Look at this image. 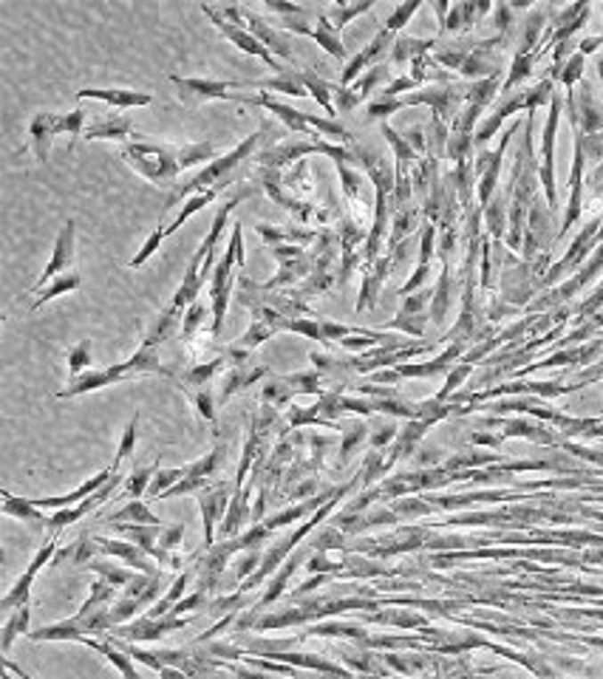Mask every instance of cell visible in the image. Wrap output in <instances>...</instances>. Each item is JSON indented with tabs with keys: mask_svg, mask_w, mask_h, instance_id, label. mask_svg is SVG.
<instances>
[{
	"mask_svg": "<svg viewBox=\"0 0 603 679\" xmlns=\"http://www.w3.org/2000/svg\"><path fill=\"white\" fill-rule=\"evenodd\" d=\"M182 320H184V315L182 312H176L173 306L167 303L165 309H159V315H156V320L151 323V329L142 334V343L139 346H145V348H159L165 343V340H170L173 334H176V329L182 326Z\"/></svg>",
	"mask_w": 603,
	"mask_h": 679,
	"instance_id": "cb8c5ba5",
	"label": "cell"
},
{
	"mask_svg": "<svg viewBox=\"0 0 603 679\" xmlns=\"http://www.w3.org/2000/svg\"><path fill=\"white\" fill-rule=\"evenodd\" d=\"M287 331H295V334L306 337V340H317V343H323L321 317H295V320H287Z\"/></svg>",
	"mask_w": 603,
	"mask_h": 679,
	"instance_id": "f907efd6",
	"label": "cell"
},
{
	"mask_svg": "<svg viewBox=\"0 0 603 679\" xmlns=\"http://www.w3.org/2000/svg\"><path fill=\"white\" fill-rule=\"evenodd\" d=\"M300 79H304V86H306L312 100L326 110V117L335 119V113H338V108H335V88H338V83H329V79L317 77L314 71H300Z\"/></svg>",
	"mask_w": 603,
	"mask_h": 679,
	"instance_id": "f1b7e54d",
	"label": "cell"
},
{
	"mask_svg": "<svg viewBox=\"0 0 603 679\" xmlns=\"http://www.w3.org/2000/svg\"><path fill=\"white\" fill-rule=\"evenodd\" d=\"M79 645H88V649H94L97 654H102V657L110 662V666H114V668L122 674V679H142V676H139V671H136V659L125 654L114 640H108V637H102V640L86 637Z\"/></svg>",
	"mask_w": 603,
	"mask_h": 679,
	"instance_id": "d4e9b609",
	"label": "cell"
},
{
	"mask_svg": "<svg viewBox=\"0 0 603 679\" xmlns=\"http://www.w3.org/2000/svg\"><path fill=\"white\" fill-rule=\"evenodd\" d=\"M555 122H558V105H555L552 117L547 122V134H544V187H547L550 204H555V187H552V136H555Z\"/></svg>",
	"mask_w": 603,
	"mask_h": 679,
	"instance_id": "ee69618b",
	"label": "cell"
},
{
	"mask_svg": "<svg viewBox=\"0 0 603 679\" xmlns=\"http://www.w3.org/2000/svg\"><path fill=\"white\" fill-rule=\"evenodd\" d=\"M317 495V479L314 476H306L300 484H295V487L287 493V498L289 501H295V498H314Z\"/></svg>",
	"mask_w": 603,
	"mask_h": 679,
	"instance_id": "6f0895ef",
	"label": "cell"
},
{
	"mask_svg": "<svg viewBox=\"0 0 603 679\" xmlns=\"http://www.w3.org/2000/svg\"><path fill=\"white\" fill-rule=\"evenodd\" d=\"M403 105H405L403 100H388V96H379V100L369 102L366 117H369V122H383V125H386V119L391 117V113L400 110Z\"/></svg>",
	"mask_w": 603,
	"mask_h": 679,
	"instance_id": "816d5d0a",
	"label": "cell"
},
{
	"mask_svg": "<svg viewBox=\"0 0 603 679\" xmlns=\"http://www.w3.org/2000/svg\"><path fill=\"white\" fill-rule=\"evenodd\" d=\"M218 9H221V14H224V18H230L232 23H244V26L252 31V35H256V37L269 48V52H273V54L283 62V66L295 60L292 43H289L287 37H283L275 26H269L264 18H258L256 12H249V9L241 6V4H224V6H218Z\"/></svg>",
	"mask_w": 603,
	"mask_h": 679,
	"instance_id": "ba28073f",
	"label": "cell"
},
{
	"mask_svg": "<svg viewBox=\"0 0 603 679\" xmlns=\"http://www.w3.org/2000/svg\"><path fill=\"white\" fill-rule=\"evenodd\" d=\"M184 476H187V467H184V464H182V467H170V470H159V473L153 476V481H151V487H148V495H145V498L162 501V495H165L167 490L176 487V484H179Z\"/></svg>",
	"mask_w": 603,
	"mask_h": 679,
	"instance_id": "ab89813d",
	"label": "cell"
},
{
	"mask_svg": "<svg viewBox=\"0 0 603 679\" xmlns=\"http://www.w3.org/2000/svg\"><path fill=\"white\" fill-rule=\"evenodd\" d=\"M4 515H9V519H18L29 527H35L37 532L49 529V515H45L43 510L35 507V501L31 498H18L4 490Z\"/></svg>",
	"mask_w": 603,
	"mask_h": 679,
	"instance_id": "484cf974",
	"label": "cell"
},
{
	"mask_svg": "<svg viewBox=\"0 0 603 679\" xmlns=\"http://www.w3.org/2000/svg\"><path fill=\"white\" fill-rule=\"evenodd\" d=\"M86 134V110L74 108L71 113H60V136H71L69 142V153L74 151L77 139H83Z\"/></svg>",
	"mask_w": 603,
	"mask_h": 679,
	"instance_id": "7bdbcfd3",
	"label": "cell"
},
{
	"mask_svg": "<svg viewBox=\"0 0 603 679\" xmlns=\"http://www.w3.org/2000/svg\"><path fill=\"white\" fill-rule=\"evenodd\" d=\"M4 668H6V671H12L14 676H20V679H35L29 671H23V666H18V662H12L9 657H4Z\"/></svg>",
	"mask_w": 603,
	"mask_h": 679,
	"instance_id": "6125c7cd",
	"label": "cell"
},
{
	"mask_svg": "<svg viewBox=\"0 0 603 679\" xmlns=\"http://www.w3.org/2000/svg\"><path fill=\"white\" fill-rule=\"evenodd\" d=\"M273 134V125L269 122H264L261 125V131H256V134H249L244 142H238L235 148L230 151V153H224V156H216L210 165H204L193 179L190 182H184V184H176L170 190V199H167V209L170 207H179V204H184L190 196H196V192H204V190H213V187H218V184H232L230 179H232V173L241 168V161H247V159H256V151L261 148V144L266 142V136Z\"/></svg>",
	"mask_w": 603,
	"mask_h": 679,
	"instance_id": "6da1fadb",
	"label": "cell"
},
{
	"mask_svg": "<svg viewBox=\"0 0 603 679\" xmlns=\"http://www.w3.org/2000/svg\"><path fill=\"white\" fill-rule=\"evenodd\" d=\"M156 473H159V464H148V467H142V470H134L131 476H125V484H122V490H119V498L136 501V498H142V495H148V487H151V481H153Z\"/></svg>",
	"mask_w": 603,
	"mask_h": 679,
	"instance_id": "d590c367",
	"label": "cell"
},
{
	"mask_svg": "<svg viewBox=\"0 0 603 679\" xmlns=\"http://www.w3.org/2000/svg\"><path fill=\"white\" fill-rule=\"evenodd\" d=\"M134 136L136 134H134L131 117H108L100 122H91L83 134V139H88V142H125V144H128Z\"/></svg>",
	"mask_w": 603,
	"mask_h": 679,
	"instance_id": "44dd1931",
	"label": "cell"
},
{
	"mask_svg": "<svg viewBox=\"0 0 603 679\" xmlns=\"http://www.w3.org/2000/svg\"><path fill=\"white\" fill-rule=\"evenodd\" d=\"M369 439V428H366V419H354L340 436V453H338V470L352 462V456L357 453V447H363V442Z\"/></svg>",
	"mask_w": 603,
	"mask_h": 679,
	"instance_id": "836d02e7",
	"label": "cell"
},
{
	"mask_svg": "<svg viewBox=\"0 0 603 679\" xmlns=\"http://www.w3.org/2000/svg\"><path fill=\"white\" fill-rule=\"evenodd\" d=\"M230 671H232L235 679H273L264 671H249V668H241V666H230Z\"/></svg>",
	"mask_w": 603,
	"mask_h": 679,
	"instance_id": "91938a15",
	"label": "cell"
},
{
	"mask_svg": "<svg viewBox=\"0 0 603 679\" xmlns=\"http://www.w3.org/2000/svg\"><path fill=\"white\" fill-rule=\"evenodd\" d=\"M261 563H264V549H247V552H241V558L235 560V569H232L238 584H244L247 577L256 575L261 569Z\"/></svg>",
	"mask_w": 603,
	"mask_h": 679,
	"instance_id": "7dc6e473",
	"label": "cell"
},
{
	"mask_svg": "<svg viewBox=\"0 0 603 679\" xmlns=\"http://www.w3.org/2000/svg\"><path fill=\"white\" fill-rule=\"evenodd\" d=\"M187 397L193 399V405H196L199 416H201V419H208V422L216 428V422H218V413H216L218 397L213 394V388H210V385H208V388H199V391H190Z\"/></svg>",
	"mask_w": 603,
	"mask_h": 679,
	"instance_id": "f6af8a7d",
	"label": "cell"
},
{
	"mask_svg": "<svg viewBox=\"0 0 603 679\" xmlns=\"http://www.w3.org/2000/svg\"><path fill=\"white\" fill-rule=\"evenodd\" d=\"M371 6H374L371 0H360V4H343V0H340V4H331L329 9H323V14H326V20L331 23V29H335L338 35H340V29H346L348 23L357 18V14L369 12Z\"/></svg>",
	"mask_w": 603,
	"mask_h": 679,
	"instance_id": "e575fe53",
	"label": "cell"
},
{
	"mask_svg": "<svg viewBox=\"0 0 603 679\" xmlns=\"http://www.w3.org/2000/svg\"><path fill=\"white\" fill-rule=\"evenodd\" d=\"M88 569H94V572H97V577L108 580V584L117 586V589H125V586H128L131 580L136 577V572L122 569V566H117L114 560H108V558H94V560L88 563Z\"/></svg>",
	"mask_w": 603,
	"mask_h": 679,
	"instance_id": "8d00e7d4",
	"label": "cell"
},
{
	"mask_svg": "<svg viewBox=\"0 0 603 679\" xmlns=\"http://www.w3.org/2000/svg\"><path fill=\"white\" fill-rule=\"evenodd\" d=\"M4 679H20V676H14L12 671H6V674H4Z\"/></svg>",
	"mask_w": 603,
	"mask_h": 679,
	"instance_id": "e7e4bbea",
	"label": "cell"
},
{
	"mask_svg": "<svg viewBox=\"0 0 603 679\" xmlns=\"http://www.w3.org/2000/svg\"><path fill=\"white\" fill-rule=\"evenodd\" d=\"M230 484H216V487L199 493V512H201V524H204V544L199 549L201 552H210L216 546V536H218V527L224 521V515L230 510V501H232Z\"/></svg>",
	"mask_w": 603,
	"mask_h": 679,
	"instance_id": "8fae6325",
	"label": "cell"
},
{
	"mask_svg": "<svg viewBox=\"0 0 603 679\" xmlns=\"http://www.w3.org/2000/svg\"><path fill=\"white\" fill-rule=\"evenodd\" d=\"M60 136V113H35L29 122V151L35 153L40 165L49 161L52 142Z\"/></svg>",
	"mask_w": 603,
	"mask_h": 679,
	"instance_id": "ac0fdd59",
	"label": "cell"
},
{
	"mask_svg": "<svg viewBox=\"0 0 603 679\" xmlns=\"http://www.w3.org/2000/svg\"><path fill=\"white\" fill-rule=\"evenodd\" d=\"M74 258H77V224L69 218L66 224L60 226V233L54 238V247H52V258L49 264H45L43 274L37 278V283L29 289V295H40L45 286H49L54 278H60V274H66L74 269Z\"/></svg>",
	"mask_w": 603,
	"mask_h": 679,
	"instance_id": "9c48e42d",
	"label": "cell"
},
{
	"mask_svg": "<svg viewBox=\"0 0 603 679\" xmlns=\"http://www.w3.org/2000/svg\"><path fill=\"white\" fill-rule=\"evenodd\" d=\"M264 6H266L269 12H273V14H281V20H287V18H297V14H304V12H306V6L283 4V0H266Z\"/></svg>",
	"mask_w": 603,
	"mask_h": 679,
	"instance_id": "db71d44e",
	"label": "cell"
},
{
	"mask_svg": "<svg viewBox=\"0 0 603 679\" xmlns=\"http://www.w3.org/2000/svg\"><path fill=\"white\" fill-rule=\"evenodd\" d=\"M295 391L289 388V382L283 377H269V382L261 388V402L273 408H292Z\"/></svg>",
	"mask_w": 603,
	"mask_h": 679,
	"instance_id": "74e56055",
	"label": "cell"
},
{
	"mask_svg": "<svg viewBox=\"0 0 603 679\" xmlns=\"http://www.w3.org/2000/svg\"><path fill=\"white\" fill-rule=\"evenodd\" d=\"M29 618H31V606H20L4 618V626H0V651H4V657L12 651L14 640L29 634Z\"/></svg>",
	"mask_w": 603,
	"mask_h": 679,
	"instance_id": "f546056e",
	"label": "cell"
},
{
	"mask_svg": "<svg viewBox=\"0 0 603 679\" xmlns=\"http://www.w3.org/2000/svg\"><path fill=\"white\" fill-rule=\"evenodd\" d=\"M306 637H346V640H357L360 645H369L366 632H363V628L354 626V623H314L297 640H306Z\"/></svg>",
	"mask_w": 603,
	"mask_h": 679,
	"instance_id": "d6a6232c",
	"label": "cell"
},
{
	"mask_svg": "<svg viewBox=\"0 0 603 679\" xmlns=\"http://www.w3.org/2000/svg\"><path fill=\"white\" fill-rule=\"evenodd\" d=\"M119 470H114V467H105L102 473H97V476H91L88 481H83L79 484L77 490H71V493H66V495H54V498H31L35 501V507L37 510H43V512H57V510H69V507H77V504H83V501L88 498V495H94L97 490H102L105 484L114 479Z\"/></svg>",
	"mask_w": 603,
	"mask_h": 679,
	"instance_id": "e0dca14e",
	"label": "cell"
},
{
	"mask_svg": "<svg viewBox=\"0 0 603 679\" xmlns=\"http://www.w3.org/2000/svg\"><path fill=\"white\" fill-rule=\"evenodd\" d=\"M258 235L264 238V244L269 250L275 247H306L312 241H317V230H297V226H269L258 224Z\"/></svg>",
	"mask_w": 603,
	"mask_h": 679,
	"instance_id": "603a6c76",
	"label": "cell"
},
{
	"mask_svg": "<svg viewBox=\"0 0 603 679\" xmlns=\"http://www.w3.org/2000/svg\"><path fill=\"white\" fill-rule=\"evenodd\" d=\"M94 544H97V552L100 555L119 558L128 566H134V572H139V575H148V577H162L165 575L162 569H159V563L148 552H142V549L136 544H131V541H122V538H94Z\"/></svg>",
	"mask_w": 603,
	"mask_h": 679,
	"instance_id": "9a60e30c",
	"label": "cell"
},
{
	"mask_svg": "<svg viewBox=\"0 0 603 679\" xmlns=\"http://www.w3.org/2000/svg\"><path fill=\"white\" fill-rule=\"evenodd\" d=\"M269 374L266 365H232L224 380H221V388H218V402H227L232 399L238 391H244L247 385H256L258 380H264Z\"/></svg>",
	"mask_w": 603,
	"mask_h": 679,
	"instance_id": "7402d4cb",
	"label": "cell"
},
{
	"mask_svg": "<svg viewBox=\"0 0 603 679\" xmlns=\"http://www.w3.org/2000/svg\"><path fill=\"white\" fill-rule=\"evenodd\" d=\"M136 439H139V416H134L131 422H128V428H125V433H122L119 447H117V456H114V464H110L114 470H119V464L136 450Z\"/></svg>",
	"mask_w": 603,
	"mask_h": 679,
	"instance_id": "681fc988",
	"label": "cell"
},
{
	"mask_svg": "<svg viewBox=\"0 0 603 679\" xmlns=\"http://www.w3.org/2000/svg\"><path fill=\"white\" fill-rule=\"evenodd\" d=\"M108 524H145V527H162V521H159V515H153V510H151L142 498L125 501L122 510H117L114 515H108Z\"/></svg>",
	"mask_w": 603,
	"mask_h": 679,
	"instance_id": "1f68e13d",
	"label": "cell"
},
{
	"mask_svg": "<svg viewBox=\"0 0 603 679\" xmlns=\"http://www.w3.org/2000/svg\"><path fill=\"white\" fill-rule=\"evenodd\" d=\"M122 159L136 176L156 187H176L182 173V148L165 142H153L145 134H136L128 144H122Z\"/></svg>",
	"mask_w": 603,
	"mask_h": 679,
	"instance_id": "7a4b0ae2",
	"label": "cell"
},
{
	"mask_svg": "<svg viewBox=\"0 0 603 679\" xmlns=\"http://www.w3.org/2000/svg\"><path fill=\"white\" fill-rule=\"evenodd\" d=\"M366 272H363V283H360V295H357V315L360 312H369L377 306V298L379 292H383V283L388 278V269H391V258H377L374 264H366L363 266Z\"/></svg>",
	"mask_w": 603,
	"mask_h": 679,
	"instance_id": "d6986e66",
	"label": "cell"
},
{
	"mask_svg": "<svg viewBox=\"0 0 603 679\" xmlns=\"http://www.w3.org/2000/svg\"><path fill=\"white\" fill-rule=\"evenodd\" d=\"M79 283H83V278H79V272H66V274H60V278H54L49 286L43 289L40 295H35V303H31V309L29 312H40L45 303H52V300H57V298H62V295H71V292H77L79 289Z\"/></svg>",
	"mask_w": 603,
	"mask_h": 679,
	"instance_id": "4dcf8cb0",
	"label": "cell"
},
{
	"mask_svg": "<svg viewBox=\"0 0 603 679\" xmlns=\"http://www.w3.org/2000/svg\"><path fill=\"white\" fill-rule=\"evenodd\" d=\"M420 6L417 4H405V6H400V9H394V14L386 20V29L388 31H400L408 20H411V14H414Z\"/></svg>",
	"mask_w": 603,
	"mask_h": 679,
	"instance_id": "11a10c76",
	"label": "cell"
},
{
	"mask_svg": "<svg viewBox=\"0 0 603 679\" xmlns=\"http://www.w3.org/2000/svg\"><path fill=\"white\" fill-rule=\"evenodd\" d=\"M201 12L208 14L210 23L221 31V37H227L232 45L241 48V52H247V54H252V57L264 60L266 66L273 69V71H278V74L287 71V66H283V62H281L273 52H269V48H266V45H264L256 35H252V31H249L244 23H232L230 18H224V14H221V9H218V6H210V4H204V6H201Z\"/></svg>",
	"mask_w": 603,
	"mask_h": 679,
	"instance_id": "52a82bcc",
	"label": "cell"
},
{
	"mask_svg": "<svg viewBox=\"0 0 603 679\" xmlns=\"http://www.w3.org/2000/svg\"><path fill=\"white\" fill-rule=\"evenodd\" d=\"M388 52H394V31L383 29V31H377L369 45H363V52H357L352 60L346 62V69L340 74V86L348 88L352 83H357L363 74L371 71L374 66H379V60H383Z\"/></svg>",
	"mask_w": 603,
	"mask_h": 679,
	"instance_id": "5bb4252c",
	"label": "cell"
},
{
	"mask_svg": "<svg viewBox=\"0 0 603 679\" xmlns=\"http://www.w3.org/2000/svg\"><path fill=\"white\" fill-rule=\"evenodd\" d=\"M224 365H230L227 354H221V357H213V360H208V363H193V365L187 368V374L182 377V385H179V388H182L184 394L199 391V388H208L210 380H213Z\"/></svg>",
	"mask_w": 603,
	"mask_h": 679,
	"instance_id": "83f0119b",
	"label": "cell"
},
{
	"mask_svg": "<svg viewBox=\"0 0 603 679\" xmlns=\"http://www.w3.org/2000/svg\"><path fill=\"white\" fill-rule=\"evenodd\" d=\"M281 31H295V35L312 37L329 57H335V60H346V62L352 60V57H348V52H346V45H343L340 35H338L335 29H331V23L326 20V14L317 12V9H309V6H306V12L297 14V18L281 20Z\"/></svg>",
	"mask_w": 603,
	"mask_h": 679,
	"instance_id": "8992f818",
	"label": "cell"
},
{
	"mask_svg": "<svg viewBox=\"0 0 603 679\" xmlns=\"http://www.w3.org/2000/svg\"><path fill=\"white\" fill-rule=\"evenodd\" d=\"M273 252V258L278 264H287V261H295V258H304L306 255V250L304 247H275V250H269Z\"/></svg>",
	"mask_w": 603,
	"mask_h": 679,
	"instance_id": "680465c9",
	"label": "cell"
},
{
	"mask_svg": "<svg viewBox=\"0 0 603 679\" xmlns=\"http://www.w3.org/2000/svg\"><path fill=\"white\" fill-rule=\"evenodd\" d=\"M247 264V255H244V230L241 224H232V238H230V247L227 252L218 258V264L210 274V317H213V326H210V337L218 340L221 329H224V320H227V309H230V295H232V286L238 283V269H244Z\"/></svg>",
	"mask_w": 603,
	"mask_h": 679,
	"instance_id": "277c9868",
	"label": "cell"
},
{
	"mask_svg": "<svg viewBox=\"0 0 603 679\" xmlns=\"http://www.w3.org/2000/svg\"><path fill=\"white\" fill-rule=\"evenodd\" d=\"M184 532H187V527L182 521L165 524L162 532H159V544H162V549H167V552H176V549L182 546V541H184Z\"/></svg>",
	"mask_w": 603,
	"mask_h": 679,
	"instance_id": "f5cc1de1",
	"label": "cell"
},
{
	"mask_svg": "<svg viewBox=\"0 0 603 679\" xmlns=\"http://www.w3.org/2000/svg\"><path fill=\"white\" fill-rule=\"evenodd\" d=\"M247 603H249V594L238 589L235 594H221V597H216V601H210L208 614H213V618H227V614H241Z\"/></svg>",
	"mask_w": 603,
	"mask_h": 679,
	"instance_id": "60d3db41",
	"label": "cell"
},
{
	"mask_svg": "<svg viewBox=\"0 0 603 679\" xmlns=\"http://www.w3.org/2000/svg\"><path fill=\"white\" fill-rule=\"evenodd\" d=\"M396 428L394 425H379L371 436H369V445H371V450H379V447H386L388 442H396Z\"/></svg>",
	"mask_w": 603,
	"mask_h": 679,
	"instance_id": "9f6ffc18",
	"label": "cell"
},
{
	"mask_svg": "<svg viewBox=\"0 0 603 679\" xmlns=\"http://www.w3.org/2000/svg\"><path fill=\"white\" fill-rule=\"evenodd\" d=\"M190 618H176V614H167V618H151V614H142V618L131 620L128 626H119L110 632V637L128 640V642H153L162 640L173 632H182L187 628Z\"/></svg>",
	"mask_w": 603,
	"mask_h": 679,
	"instance_id": "7c38bea8",
	"label": "cell"
},
{
	"mask_svg": "<svg viewBox=\"0 0 603 679\" xmlns=\"http://www.w3.org/2000/svg\"><path fill=\"white\" fill-rule=\"evenodd\" d=\"M77 100H97L110 108H145L153 102L148 91H131V88H83L77 91Z\"/></svg>",
	"mask_w": 603,
	"mask_h": 679,
	"instance_id": "ffe728a7",
	"label": "cell"
},
{
	"mask_svg": "<svg viewBox=\"0 0 603 679\" xmlns=\"http://www.w3.org/2000/svg\"><path fill=\"white\" fill-rule=\"evenodd\" d=\"M247 88H261V91H273V94H287V96H309L304 79H300V71L287 69L278 77H269V79H247Z\"/></svg>",
	"mask_w": 603,
	"mask_h": 679,
	"instance_id": "4316f807",
	"label": "cell"
},
{
	"mask_svg": "<svg viewBox=\"0 0 603 679\" xmlns=\"http://www.w3.org/2000/svg\"><path fill=\"white\" fill-rule=\"evenodd\" d=\"M431 45L428 40H414V37H400L394 43V52H391V60L396 62V66H403V62H408V60H414V57H420L425 48Z\"/></svg>",
	"mask_w": 603,
	"mask_h": 679,
	"instance_id": "c3c4849f",
	"label": "cell"
},
{
	"mask_svg": "<svg viewBox=\"0 0 603 679\" xmlns=\"http://www.w3.org/2000/svg\"><path fill=\"white\" fill-rule=\"evenodd\" d=\"M581 66H583V57H573V60H569V69L564 71V83H573V79L581 74Z\"/></svg>",
	"mask_w": 603,
	"mask_h": 679,
	"instance_id": "94428289",
	"label": "cell"
},
{
	"mask_svg": "<svg viewBox=\"0 0 603 679\" xmlns=\"http://www.w3.org/2000/svg\"><path fill=\"white\" fill-rule=\"evenodd\" d=\"M69 377L77 380L83 377L86 371H91V343L88 340H79V343L69 351Z\"/></svg>",
	"mask_w": 603,
	"mask_h": 679,
	"instance_id": "bcb514c9",
	"label": "cell"
},
{
	"mask_svg": "<svg viewBox=\"0 0 603 679\" xmlns=\"http://www.w3.org/2000/svg\"><path fill=\"white\" fill-rule=\"evenodd\" d=\"M170 83L179 91V102L187 108H201L213 100H232V88H247V79H210V77H179L170 74Z\"/></svg>",
	"mask_w": 603,
	"mask_h": 679,
	"instance_id": "5b68a950",
	"label": "cell"
},
{
	"mask_svg": "<svg viewBox=\"0 0 603 679\" xmlns=\"http://www.w3.org/2000/svg\"><path fill=\"white\" fill-rule=\"evenodd\" d=\"M142 374L173 377V371H170L167 365H162V360H159V351H156V348L139 346V348L134 351V357H128L125 363L108 365V368H97V371H86L83 377L69 380V385L62 388V391H60L57 397H60V399H74V397H83V394H91V391H102V388H108V385L128 382V380L142 377Z\"/></svg>",
	"mask_w": 603,
	"mask_h": 679,
	"instance_id": "3957f363",
	"label": "cell"
},
{
	"mask_svg": "<svg viewBox=\"0 0 603 679\" xmlns=\"http://www.w3.org/2000/svg\"><path fill=\"white\" fill-rule=\"evenodd\" d=\"M110 532L114 536H122L125 541L136 544L142 552H148L159 566H165V569H182L184 560L182 555L176 552H167V549H162V544H159V532H162V527H145V524H108Z\"/></svg>",
	"mask_w": 603,
	"mask_h": 679,
	"instance_id": "30bf717a",
	"label": "cell"
},
{
	"mask_svg": "<svg viewBox=\"0 0 603 679\" xmlns=\"http://www.w3.org/2000/svg\"><path fill=\"white\" fill-rule=\"evenodd\" d=\"M159 676H162V679H187V674L182 668H162V671H159Z\"/></svg>",
	"mask_w": 603,
	"mask_h": 679,
	"instance_id": "be15d7a7",
	"label": "cell"
},
{
	"mask_svg": "<svg viewBox=\"0 0 603 679\" xmlns=\"http://www.w3.org/2000/svg\"><path fill=\"white\" fill-rule=\"evenodd\" d=\"M287 425H289V428H295V430L306 428V425H321V428H329V430H335V428H338L335 422H329V419H323L321 413H317V411H314V405H312V408H300V405L287 408Z\"/></svg>",
	"mask_w": 603,
	"mask_h": 679,
	"instance_id": "b9f144b4",
	"label": "cell"
},
{
	"mask_svg": "<svg viewBox=\"0 0 603 679\" xmlns=\"http://www.w3.org/2000/svg\"><path fill=\"white\" fill-rule=\"evenodd\" d=\"M54 555H57V541L52 538V541H45V544L37 549V555L31 558V563L26 566V572L18 577V584H14V586L4 594V601H0V614H4V618H6L9 611H14V609L29 606L31 584H35V577L40 575L43 566H49V563L54 560Z\"/></svg>",
	"mask_w": 603,
	"mask_h": 679,
	"instance_id": "4fadbf2b",
	"label": "cell"
},
{
	"mask_svg": "<svg viewBox=\"0 0 603 679\" xmlns=\"http://www.w3.org/2000/svg\"><path fill=\"white\" fill-rule=\"evenodd\" d=\"M204 320H208V309H204L201 300H196V303L184 312V320H182V346H184L187 354L193 351V340H196V334L204 329Z\"/></svg>",
	"mask_w": 603,
	"mask_h": 679,
	"instance_id": "f35d334b",
	"label": "cell"
},
{
	"mask_svg": "<svg viewBox=\"0 0 603 679\" xmlns=\"http://www.w3.org/2000/svg\"><path fill=\"white\" fill-rule=\"evenodd\" d=\"M122 484H125V479L117 473L114 479H110V481L105 484L102 490H97L94 495H88V498L83 501V504L69 507V510H57V512H52V515H49V536L54 538L60 529H66L69 524H74V521H79V519H86L88 512H94V510H97L100 504H105V501H108L110 495H114V493L122 487Z\"/></svg>",
	"mask_w": 603,
	"mask_h": 679,
	"instance_id": "2e32d148",
	"label": "cell"
}]
</instances>
